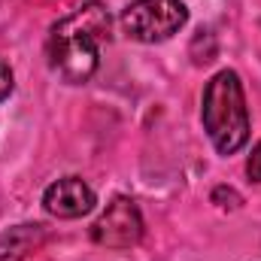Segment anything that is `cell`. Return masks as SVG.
<instances>
[{"label": "cell", "mask_w": 261, "mask_h": 261, "mask_svg": "<svg viewBox=\"0 0 261 261\" xmlns=\"http://www.w3.org/2000/svg\"><path fill=\"white\" fill-rule=\"evenodd\" d=\"M110 40V12L103 3H82L49 31V64L64 82H88L100 64V46Z\"/></svg>", "instance_id": "cell-1"}, {"label": "cell", "mask_w": 261, "mask_h": 261, "mask_svg": "<svg viewBox=\"0 0 261 261\" xmlns=\"http://www.w3.org/2000/svg\"><path fill=\"white\" fill-rule=\"evenodd\" d=\"M203 130L213 140L216 152L234 155L249 140V110L243 97V82L234 70L216 73L203 88V107H200Z\"/></svg>", "instance_id": "cell-2"}, {"label": "cell", "mask_w": 261, "mask_h": 261, "mask_svg": "<svg viewBox=\"0 0 261 261\" xmlns=\"http://www.w3.org/2000/svg\"><path fill=\"white\" fill-rule=\"evenodd\" d=\"M189 18L182 0H134L122 12L125 34L140 43H164L170 40Z\"/></svg>", "instance_id": "cell-3"}, {"label": "cell", "mask_w": 261, "mask_h": 261, "mask_svg": "<svg viewBox=\"0 0 261 261\" xmlns=\"http://www.w3.org/2000/svg\"><path fill=\"white\" fill-rule=\"evenodd\" d=\"M143 237V216L130 197H116L91 225V240L110 249H130Z\"/></svg>", "instance_id": "cell-4"}, {"label": "cell", "mask_w": 261, "mask_h": 261, "mask_svg": "<svg viewBox=\"0 0 261 261\" xmlns=\"http://www.w3.org/2000/svg\"><path fill=\"white\" fill-rule=\"evenodd\" d=\"M43 206H46V213H52L58 219H79L94 210V192L79 176H64L46 189Z\"/></svg>", "instance_id": "cell-5"}, {"label": "cell", "mask_w": 261, "mask_h": 261, "mask_svg": "<svg viewBox=\"0 0 261 261\" xmlns=\"http://www.w3.org/2000/svg\"><path fill=\"white\" fill-rule=\"evenodd\" d=\"M43 240V225H18L0 234V261H21Z\"/></svg>", "instance_id": "cell-6"}, {"label": "cell", "mask_w": 261, "mask_h": 261, "mask_svg": "<svg viewBox=\"0 0 261 261\" xmlns=\"http://www.w3.org/2000/svg\"><path fill=\"white\" fill-rule=\"evenodd\" d=\"M213 203H219V206H237V203H240V195H237L234 189L219 186V189L213 192Z\"/></svg>", "instance_id": "cell-7"}, {"label": "cell", "mask_w": 261, "mask_h": 261, "mask_svg": "<svg viewBox=\"0 0 261 261\" xmlns=\"http://www.w3.org/2000/svg\"><path fill=\"white\" fill-rule=\"evenodd\" d=\"M246 173H249L252 182H261V143L252 149V155H249V161H246Z\"/></svg>", "instance_id": "cell-8"}, {"label": "cell", "mask_w": 261, "mask_h": 261, "mask_svg": "<svg viewBox=\"0 0 261 261\" xmlns=\"http://www.w3.org/2000/svg\"><path fill=\"white\" fill-rule=\"evenodd\" d=\"M9 91H12V70H9V64H6L3 58H0V100H6Z\"/></svg>", "instance_id": "cell-9"}]
</instances>
